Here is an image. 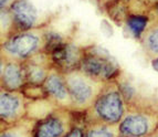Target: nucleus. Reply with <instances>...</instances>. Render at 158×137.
Here are the masks:
<instances>
[{
  "label": "nucleus",
  "mask_w": 158,
  "mask_h": 137,
  "mask_svg": "<svg viewBox=\"0 0 158 137\" xmlns=\"http://www.w3.org/2000/svg\"><path fill=\"white\" fill-rule=\"evenodd\" d=\"M122 137H125V136H122Z\"/></svg>",
  "instance_id": "obj_21"
},
{
  "label": "nucleus",
  "mask_w": 158,
  "mask_h": 137,
  "mask_svg": "<svg viewBox=\"0 0 158 137\" xmlns=\"http://www.w3.org/2000/svg\"><path fill=\"white\" fill-rule=\"evenodd\" d=\"M95 117L106 125L121 123L125 114V100L115 82L105 85L92 106Z\"/></svg>",
  "instance_id": "obj_4"
},
{
  "label": "nucleus",
  "mask_w": 158,
  "mask_h": 137,
  "mask_svg": "<svg viewBox=\"0 0 158 137\" xmlns=\"http://www.w3.org/2000/svg\"><path fill=\"white\" fill-rule=\"evenodd\" d=\"M8 10L12 18L15 32L28 31L37 28L39 11L30 0H16Z\"/></svg>",
  "instance_id": "obj_6"
},
{
  "label": "nucleus",
  "mask_w": 158,
  "mask_h": 137,
  "mask_svg": "<svg viewBox=\"0 0 158 137\" xmlns=\"http://www.w3.org/2000/svg\"><path fill=\"white\" fill-rule=\"evenodd\" d=\"M0 137H31L30 133L23 126H13L2 131Z\"/></svg>",
  "instance_id": "obj_16"
},
{
  "label": "nucleus",
  "mask_w": 158,
  "mask_h": 137,
  "mask_svg": "<svg viewBox=\"0 0 158 137\" xmlns=\"http://www.w3.org/2000/svg\"><path fill=\"white\" fill-rule=\"evenodd\" d=\"M22 66L26 77V84L38 86H42L53 68L50 54L47 52H41L22 62Z\"/></svg>",
  "instance_id": "obj_8"
},
{
  "label": "nucleus",
  "mask_w": 158,
  "mask_h": 137,
  "mask_svg": "<svg viewBox=\"0 0 158 137\" xmlns=\"http://www.w3.org/2000/svg\"><path fill=\"white\" fill-rule=\"evenodd\" d=\"M84 49L75 43L63 42L50 53L52 65L61 73H68L80 68Z\"/></svg>",
  "instance_id": "obj_5"
},
{
  "label": "nucleus",
  "mask_w": 158,
  "mask_h": 137,
  "mask_svg": "<svg viewBox=\"0 0 158 137\" xmlns=\"http://www.w3.org/2000/svg\"><path fill=\"white\" fill-rule=\"evenodd\" d=\"M63 137H84V133L80 127H73Z\"/></svg>",
  "instance_id": "obj_17"
},
{
  "label": "nucleus",
  "mask_w": 158,
  "mask_h": 137,
  "mask_svg": "<svg viewBox=\"0 0 158 137\" xmlns=\"http://www.w3.org/2000/svg\"><path fill=\"white\" fill-rule=\"evenodd\" d=\"M72 107L85 110L93 106L98 95L107 83H103L89 77L81 70H74L64 74Z\"/></svg>",
  "instance_id": "obj_2"
},
{
  "label": "nucleus",
  "mask_w": 158,
  "mask_h": 137,
  "mask_svg": "<svg viewBox=\"0 0 158 137\" xmlns=\"http://www.w3.org/2000/svg\"><path fill=\"white\" fill-rule=\"evenodd\" d=\"M16 0H0V8L1 10H5V9H9L10 6L15 2Z\"/></svg>",
  "instance_id": "obj_18"
},
{
  "label": "nucleus",
  "mask_w": 158,
  "mask_h": 137,
  "mask_svg": "<svg viewBox=\"0 0 158 137\" xmlns=\"http://www.w3.org/2000/svg\"><path fill=\"white\" fill-rule=\"evenodd\" d=\"M115 131L111 125H98L86 132L84 137H115Z\"/></svg>",
  "instance_id": "obj_15"
},
{
  "label": "nucleus",
  "mask_w": 158,
  "mask_h": 137,
  "mask_svg": "<svg viewBox=\"0 0 158 137\" xmlns=\"http://www.w3.org/2000/svg\"><path fill=\"white\" fill-rule=\"evenodd\" d=\"M155 137H158V135H157V136H155Z\"/></svg>",
  "instance_id": "obj_20"
},
{
  "label": "nucleus",
  "mask_w": 158,
  "mask_h": 137,
  "mask_svg": "<svg viewBox=\"0 0 158 137\" xmlns=\"http://www.w3.org/2000/svg\"><path fill=\"white\" fill-rule=\"evenodd\" d=\"M47 98L53 102L56 105L63 107H72V102L69 94L64 74L52 68L47 80L42 85Z\"/></svg>",
  "instance_id": "obj_7"
},
{
  "label": "nucleus",
  "mask_w": 158,
  "mask_h": 137,
  "mask_svg": "<svg viewBox=\"0 0 158 137\" xmlns=\"http://www.w3.org/2000/svg\"><path fill=\"white\" fill-rule=\"evenodd\" d=\"M24 95L22 92L1 90L0 93V117L6 123L18 121L26 111Z\"/></svg>",
  "instance_id": "obj_9"
},
{
  "label": "nucleus",
  "mask_w": 158,
  "mask_h": 137,
  "mask_svg": "<svg viewBox=\"0 0 158 137\" xmlns=\"http://www.w3.org/2000/svg\"><path fill=\"white\" fill-rule=\"evenodd\" d=\"M142 42L146 52L158 58V26L148 28L143 34Z\"/></svg>",
  "instance_id": "obj_13"
},
{
  "label": "nucleus",
  "mask_w": 158,
  "mask_h": 137,
  "mask_svg": "<svg viewBox=\"0 0 158 137\" xmlns=\"http://www.w3.org/2000/svg\"><path fill=\"white\" fill-rule=\"evenodd\" d=\"M153 128L152 117L147 114L132 113L127 114L122 119L118 132L125 137H144L149 134Z\"/></svg>",
  "instance_id": "obj_11"
},
{
  "label": "nucleus",
  "mask_w": 158,
  "mask_h": 137,
  "mask_svg": "<svg viewBox=\"0 0 158 137\" xmlns=\"http://www.w3.org/2000/svg\"><path fill=\"white\" fill-rule=\"evenodd\" d=\"M79 70L103 83L114 82L119 74V65L115 59L103 48L96 45L84 49Z\"/></svg>",
  "instance_id": "obj_3"
},
{
  "label": "nucleus",
  "mask_w": 158,
  "mask_h": 137,
  "mask_svg": "<svg viewBox=\"0 0 158 137\" xmlns=\"http://www.w3.org/2000/svg\"><path fill=\"white\" fill-rule=\"evenodd\" d=\"M152 65H153L154 70L158 72V58H155L153 61H152Z\"/></svg>",
  "instance_id": "obj_19"
},
{
  "label": "nucleus",
  "mask_w": 158,
  "mask_h": 137,
  "mask_svg": "<svg viewBox=\"0 0 158 137\" xmlns=\"http://www.w3.org/2000/svg\"><path fill=\"white\" fill-rule=\"evenodd\" d=\"M66 133L65 117L52 113L38 122L32 137H63Z\"/></svg>",
  "instance_id": "obj_12"
},
{
  "label": "nucleus",
  "mask_w": 158,
  "mask_h": 137,
  "mask_svg": "<svg viewBox=\"0 0 158 137\" xmlns=\"http://www.w3.org/2000/svg\"><path fill=\"white\" fill-rule=\"evenodd\" d=\"M148 18L146 16H140V15H135V16H128L125 19L127 29L134 37L142 38L143 34L145 33L147 29Z\"/></svg>",
  "instance_id": "obj_14"
},
{
  "label": "nucleus",
  "mask_w": 158,
  "mask_h": 137,
  "mask_svg": "<svg viewBox=\"0 0 158 137\" xmlns=\"http://www.w3.org/2000/svg\"><path fill=\"white\" fill-rule=\"evenodd\" d=\"M1 86L2 90L11 91V92H21L26 85V77H24L22 62L12 60H3L1 58Z\"/></svg>",
  "instance_id": "obj_10"
},
{
  "label": "nucleus",
  "mask_w": 158,
  "mask_h": 137,
  "mask_svg": "<svg viewBox=\"0 0 158 137\" xmlns=\"http://www.w3.org/2000/svg\"><path fill=\"white\" fill-rule=\"evenodd\" d=\"M45 31L40 28L28 31L13 32L1 43V58L24 62L44 52Z\"/></svg>",
  "instance_id": "obj_1"
}]
</instances>
